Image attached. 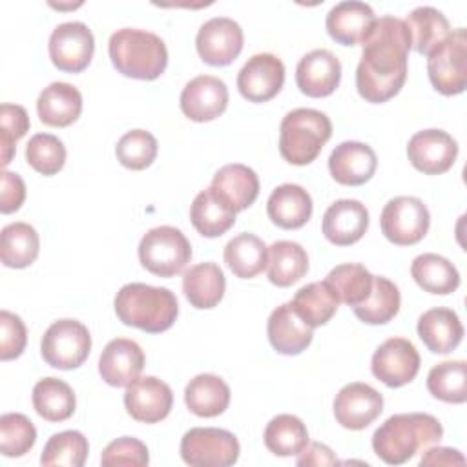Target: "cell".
I'll return each instance as SVG.
<instances>
[{
	"instance_id": "1",
	"label": "cell",
	"mask_w": 467,
	"mask_h": 467,
	"mask_svg": "<svg viewBox=\"0 0 467 467\" xmlns=\"http://www.w3.org/2000/svg\"><path fill=\"white\" fill-rule=\"evenodd\" d=\"M356 67V88L361 99L381 104L400 93L407 80L410 33L405 20L379 16L363 40Z\"/></svg>"
},
{
	"instance_id": "2",
	"label": "cell",
	"mask_w": 467,
	"mask_h": 467,
	"mask_svg": "<svg viewBox=\"0 0 467 467\" xmlns=\"http://www.w3.org/2000/svg\"><path fill=\"white\" fill-rule=\"evenodd\" d=\"M443 436L441 423L427 412L394 414L372 434V449L389 465H401L420 451L438 443Z\"/></svg>"
},
{
	"instance_id": "3",
	"label": "cell",
	"mask_w": 467,
	"mask_h": 467,
	"mask_svg": "<svg viewBox=\"0 0 467 467\" xmlns=\"http://www.w3.org/2000/svg\"><path fill=\"white\" fill-rule=\"evenodd\" d=\"M117 317L148 334L168 330L179 314V303L171 290L146 283L124 285L113 301Z\"/></svg>"
},
{
	"instance_id": "4",
	"label": "cell",
	"mask_w": 467,
	"mask_h": 467,
	"mask_svg": "<svg viewBox=\"0 0 467 467\" xmlns=\"http://www.w3.org/2000/svg\"><path fill=\"white\" fill-rule=\"evenodd\" d=\"M108 53L113 67L130 78L155 80L168 66V49L164 40L144 29H117L109 36Z\"/></svg>"
},
{
	"instance_id": "5",
	"label": "cell",
	"mask_w": 467,
	"mask_h": 467,
	"mask_svg": "<svg viewBox=\"0 0 467 467\" xmlns=\"http://www.w3.org/2000/svg\"><path fill=\"white\" fill-rule=\"evenodd\" d=\"M330 137L332 122L323 111L296 108L281 120L279 153L286 162L305 166L316 161Z\"/></svg>"
},
{
	"instance_id": "6",
	"label": "cell",
	"mask_w": 467,
	"mask_h": 467,
	"mask_svg": "<svg viewBox=\"0 0 467 467\" xmlns=\"http://www.w3.org/2000/svg\"><path fill=\"white\" fill-rule=\"evenodd\" d=\"M192 259V244L175 226H155L139 243L140 265L159 277H173Z\"/></svg>"
},
{
	"instance_id": "7",
	"label": "cell",
	"mask_w": 467,
	"mask_h": 467,
	"mask_svg": "<svg viewBox=\"0 0 467 467\" xmlns=\"http://www.w3.org/2000/svg\"><path fill=\"white\" fill-rule=\"evenodd\" d=\"M427 73L432 88L445 97L465 91L467 33L463 27L451 31V35L429 55Z\"/></svg>"
},
{
	"instance_id": "8",
	"label": "cell",
	"mask_w": 467,
	"mask_h": 467,
	"mask_svg": "<svg viewBox=\"0 0 467 467\" xmlns=\"http://www.w3.org/2000/svg\"><path fill=\"white\" fill-rule=\"evenodd\" d=\"M91 350V336L77 319H58L47 327L40 341V354L47 365L60 370L80 367Z\"/></svg>"
},
{
	"instance_id": "9",
	"label": "cell",
	"mask_w": 467,
	"mask_h": 467,
	"mask_svg": "<svg viewBox=\"0 0 467 467\" xmlns=\"http://www.w3.org/2000/svg\"><path fill=\"white\" fill-rule=\"evenodd\" d=\"M239 441L226 431L217 427H193L181 440V458L188 465L228 467L239 460Z\"/></svg>"
},
{
	"instance_id": "10",
	"label": "cell",
	"mask_w": 467,
	"mask_h": 467,
	"mask_svg": "<svg viewBox=\"0 0 467 467\" xmlns=\"http://www.w3.org/2000/svg\"><path fill=\"white\" fill-rule=\"evenodd\" d=\"M379 224L383 235L390 243L398 246H410L420 243L429 232L431 213L421 199L400 195L383 206Z\"/></svg>"
},
{
	"instance_id": "11",
	"label": "cell",
	"mask_w": 467,
	"mask_h": 467,
	"mask_svg": "<svg viewBox=\"0 0 467 467\" xmlns=\"http://www.w3.org/2000/svg\"><path fill=\"white\" fill-rule=\"evenodd\" d=\"M47 49L55 67L66 73H80L93 58L95 38L84 22H64L53 29Z\"/></svg>"
},
{
	"instance_id": "12",
	"label": "cell",
	"mask_w": 467,
	"mask_h": 467,
	"mask_svg": "<svg viewBox=\"0 0 467 467\" xmlns=\"http://www.w3.org/2000/svg\"><path fill=\"white\" fill-rule=\"evenodd\" d=\"M420 354L412 341L405 337H389L372 354V374L390 389L410 383L420 370Z\"/></svg>"
},
{
	"instance_id": "13",
	"label": "cell",
	"mask_w": 467,
	"mask_h": 467,
	"mask_svg": "<svg viewBox=\"0 0 467 467\" xmlns=\"http://www.w3.org/2000/svg\"><path fill=\"white\" fill-rule=\"evenodd\" d=\"M244 35L241 26L228 16L206 20L195 36V47L202 62L210 66H228L243 51Z\"/></svg>"
},
{
	"instance_id": "14",
	"label": "cell",
	"mask_w": 467,
	"mask_h": 467,
	"mask_svg": "<svg viewBox=\"0 0 467 467\" xmlns=\"http://www.w3.org/2000/svg\"><path fill=\"white\" fill-rule=\"evenodd\" d=\"M407 157L425 175L449 171L458 157V142L443 130H421L409 139Z\"/></svg>"
},
{
	"instance_id": "15",
	"label": "cell",
	"mask_w": 467,
	"mask_h": 467,
	"mask_svg": "<svg viewBox=\"0 0 467 467\" xmlns=\"http://www.w3.org/2000/svg\"><path fill=\"white\" fill-rule=\"evenodd\" d=\"M285 84V64L272 53L250 57L237 75V89L248 102H268Z\"/></svg>"
},
{
	"instance_id": "16",
	"label": "cell",
	"mask_w": 467,
	"mask_h": 467,
	"mask_svg": "<svg viewBox=\"0 0 467 467\" xmlns=\"http://www.w3.org/2000/svg\"><path fill=\"white\" fill-rule=\"evenodd\" d=\"M383 412V396L368 383L354 381L336 394L334 416L336 421L350 431L368 427Z\"/></svg>"
},
{
	"instance_id": "17",
	"label": "cell",
	"mask_w": 467,
	"mask_h": 467,
	"mask_svg": "<svg viewBox=\"0 0 467 467\" xmlns=\"http://www.w3.org/2000/svg\"><path fill=\"white\" fill-rule=\"evenodd\" d=\"M173 405V392L168 383L155 376L137 378L126 387L124 407L128 414L142 423L164 420Z\"/></svg>"
},
{
	"instance_id": "18",
	"label": "cell",
	"mask_w": 467,
	"mask_h": 467,
	"mask_svg": "<svg viewBox=\"0 0 467 467\" xmlns=\"http://www.w3.org/2000/svg\"><path fill=\"white\" fill-rule=\"evenodd\" d=\"M228 88L213 75H199L181 91V109L193 122H210L224 113Z\"/></svg>"
},
{
	"instance_id": "19",
	"label": "cell",
	"mask_w": 467,
	"mask_h": 467,
	"mask_svg": "<svg viewBox=\"0 0 467 467\" xmlns=\"http://www.w3.org/2000/svg\"><path fill=\"white\" fill-rule=\"evenodd\" d=\"M341 80V62L328 49H312L301 57L296 67L299 91L312 99L328 97Z\"/></svg>"
},
{
	"instance_id": "20",
	"label": "cell",
	"mask_w": 467,
	"mask_h": 467,
	"mask_svg": "<svg viewBox=\"0 0 467 467\" xmlns=\"http://www.w3.org/2000/svg\"><path fill=\"white\" fill-rule=\"evenodd\" d=\"M144 352L140 345L128 337L111 339L99 359V374L111 387H128L144 368Z\"/></svg>"
},
{
	"instance_id": "21",
	"label": "cell",
	"mask_w": 467,
	"mask_h": 467,
	"mask_svg": "<svg viewBox=\"0 0 467 467\" xmlns=\"http://www.w3.org/2000/svg\"><path fill=\"white\" fill-rule=\"evenodd\" d=\"M378 168L374 150L358 140H345L337 144L328 157V170L336 182L343 186H359L372 179Z\"/></svg>"
},
{
	"instance_id": "22",
	"label": "cell",
	"mask_w": 467,
	"mask_h": 467,
	"mask_svg": "<svg viewBox=\"0 0 467 467\" xmlns=\"http://www.w3.org/2000/svg\"><path fill=\"white\" fill-rule=\"evenodd\" d=\"M368 228V210L356 199H339L332 202L323 215V235L336 246L358 243Z\"/></svg>"
},
{
	"instance_id": "23",
	"label": "cell",
	"mask_w": 467,
	"mask_h": 467,
	"mask_svg": "<svg viewBox=\"0 0 467 467\" xmlns=\"http://www.w3.org/2000/svg\"><path fill=\"white\" fill-rule=\"evenodd\" d=\"M374 22L376 15L368 4L348 0L336 4L328 11L325 27L330 38H334L337 44L358 46L363 44Z\"/></svg>"
},
{
	"instance_id": "24",
	"label": "cell",
	"mask_w": 467,
	"mask_h": 467,
	"mask_svg": "<svg viewBox=\"0 0 467 467\" xmlns=\"http://www.w3.org/2000/svg\"><path fill=\"white\" fill-rule=\"evenodd\" d=\"M314 328L308 327L290 306V303H283L272 310L266 334L268 341L275 352L283 356H297L301 354L314 337Z\"/></svg>"
},
{
	"instance_id": "25",
	"label": "cell",
	"mask_w": 467,
	"mask_h": 467,
	"mask_svg": "<svg viewBox=\"0 0 467 467\" xmlns=\"http://www.w3.org/2000/svg\"><path fill=\"white\" fill-rule=\"evenodd\" d=\"M418 336L431 352L449 354L462 343L463 325L452 308L434 306L420 316Z\"/></svg>"
},
{
	"instance_id": "26",
	"label": "cell",
	"mask_w": 467,
	"mask_h": 467,
	"mask_svg": "<svg viewBox=\"0 0 467 467\" xmlns=\"http://www.w3.org/2000/svg\"><path fill=\"white\" fill-rule=\"evenodd\" d=\"M212 190L237 213L255 202L259 195V177L244 164H226L215 171Z\"/></svg>"
},
{
	"instance_id": "27",
	"label": "cell",
	"mask_w": 467,
	"mask_h": 467,
	"mask_svg": "<svg viewBox=\"0 0 467 467\" xmlns=\"http://www.w3.org/2000/svg\"><path fill=\"white\" fill-rule=\"evenodd\" d=\"M266 213L274 224L296 230L308 223L312 215V197L299 184H279L266 201Z\"/></svg>"
},
{
	"instance_id": "28",
	"label": "cell",
	"mask_w": 467,
	"mask_h": 467,
	"mask_svg": "<svg viewBox=\"0 0 467 467\" xmlns=\"http://www.w3.org/2000/svg\"><path fill=\"white\" fill-rule=\"evenodd\" d=\"M82 111L80 91L67 82H51L36 99V113L40 122L51 128H66L73 124Z\"/></svg>"
},
{
	"instance_id": "29",
	"label": "cell",
	"mask_w": 467,
	"mask_h": 467,
	"mask_svg": "<svg viewBox=\"0 0 467 467\" xmlns=\"http://www.w3.org/2000/svg\"><path fill=\"white\" fill-rule=\"evenodd\" d=\"M224 290L226 279L215 263L193 265L182 275V292L193 308H213L223 299Z\"/></svg>"
},
{
	"instance_id": "30",
	"label": "cell",
	"mask_w": 467,
	"mask_h": 467,
	"mask_svg": "<svg viewBox=\"0 0 467 467\" xmlns=\"http://www.w3.org/2000/svg\"><path fill=\"white\" fill-rule=\"evenodd\" d=\"M184 403L199 418H215L230 405V387L215 374H197L184 389Z\"/></svg>"
},
{
	"instance_id": "31",
	"label": "cell",
	"mask_w": 467,
	"mask_h": 467,
	"mask_svg": "<svg viewBox=\"0 0 467 467\" xmlns=\"http://www.w3.org/2000/svg\"><path fill=\"white\" fill-rule=\"evenodd\" d=\"M190 221L204 237H219L235 223V212L210 188L199 192L190 206Z\"/></svg>"
},
{
	"instance_id": "32",
	"label": "cell",
	"mask_w": 467,
	"mask_h": 467,
	"mask_svg": "<svg viewBox=\"0 0 467 467\" xmlns=\"http://www.w3.org/2000/svg\"><path fill=\"white\" fill-rule=\"evenodd\" d=\"M224 263L239 279H252L266 268L268 246L250 232L237 234L224 246Z\"/></svg>"
},
{
	"instance_id": "33",
	"label": "cell",
	"mask_w": 467,
	"mask_h": 467,
	"mask_svg": "<svg viewBox=\"0 0 467 467\" xmlns=\"http://www.w3.org/2000/svg\"><path fill=\"white\" fill-rule=\"evenodd\" d=\"M405 24L410 33V46L427 57L451 35V24L445 15L431 5L412 9Z\"/></svg>"
},
{
	"instance_id": "34",
	"label": "cell",
	"mask_w": 467,
	"mask_h": 467,
	"mask_svg": "<svg viewBox=\"0 0 467 467\" xmlns=\"http://www.w3.org/2000/svg\"><path fill=\"white\" fill-rule=\"evenodd\" d=\"M410 275L420 288L436 296L452 294L460 286V274L456 266L447 257L432 252L414 257Z\"/></svg>"
},
{
	"instance_id": "35",
	"label": "cell",
	"mask_w": 467,
	"mask_h": 467,
	"mask_svg": "<svg viewBox=\"0 0 467 467\" xmlns=\"http://www.w3.org/2000/svg\"><path fill=\"white\" fill-rule=\"evenodd\" d=\"M33 407L40 418L51 423L64 421L73 416L77 398L73 389L58 378H42L33 387Z\"/></svg>"
},
{
	"instance_id": "36",
	"label": "cell",
	"mask_w": 467,
	"mask_h": 467,
	"mask_svg": "<svg viewBox=\"0 0 467 467\" xmlns=\"http://www.w3.org/2000/svg\"><path fill=\"white\" fill-rule=\"evenodd\" d=\"M308 272L306 250L294 241H275L268 246L266 274L275 286H290Z\"/></svg>"
},
{
	"instance_id": "37",
	"label": "cell",
	"mask_w": 467,
	"mask_h": 467,
	"mask_svg": "<svg viewBox=\"0 0 467 467\" xmlns=\"http://www.w3.org/2000/svg\"><path fill=\"white\" fill-rule=\"evenodd\" d=\"M337 297L325 281L301 286L290 301L292 310L312 328L327 325L337 310Z\"/></svg>"
},
{
	"instance_id": "38",
	"label": "cell",
	"mask_w": 467,
	"mask_h": 467,
	"mask_svg": "<svg viewBox=\"0 0 467 467\" xmlns=\"http://www.w3.org/2000/svg\"><path fill=\"white\" fill-rule=\"evenodd\" d=\"M40 239L27 223H11L0 234V259L7 268H26L38 257Z\"/></svg>"
},
{
	"instance_id": "39",
	"label": "cell",
	"mask_w": 467,
	"mask_h": 467,
	"mask_svg": "<svg viewBox=\"0 0 467 467\" xmlns=\"http://www.w3.org/2000/svg\"><path fill=\"white\" fill-rule=\"evenodd\" d=\"M325 283L332 288L339 303L354 308L370 296L374 275L359 263H343L327 274Z\"/></svg>"
},
{
	"instance_id": "40",
	"label": "cell",
	"mask_w": 467,
	"mask_h": 467,
	"mask_svg": "<svg viewBox=\"0 0 467 467\" xmlns=\"http://www.w3.org/2000/svg\"><path fill=\"white\" fill-rule=\"evenodd\" d=\"M263 440L275 456H297L308 445V431L297 416L277 414L266 423Z\"/></svg>"
},
{
	"instance_id": "41",
	"label": "cell",
	"mask_w": 467,
	"mask_h": 467,
	"mask_svg": "<svg viewBox=\"0 0 467 467\" xmlns=\"http://www.w3.org/2000/svg\"><path fill=\"white\" fill-rule=\"evenodd\" d=\"M400 305L401 296L398 286L383 275H374L370 296L352 310L367 325H385L400 312Z\"/></svg>"
},
{
	"instance_id": "42",
	"label": "cell",
	"mask_w": 467,
	"mask_h": 467,
	"mask_svg": "<svg viewBox=\"0 0 467 467\" xmlns=\"http://www.w3.org/2000/svg\"><path fill=\"white\" fill-rule=\"evenodd\" d=\"M429 392L445 403L467 401V363L463 359L434 365L427 374Z\"/></svg>"
},
{
	"instance_id": "43",
	"label": "cell",
	"mask_w": 467,
	"mask_h": 467,
	"mask_svg": "<svg viewBox=\"0 0 467 467\" xmlns=\"http://www.w3.org/2000/svg\"><path fill=\"white\" fill-rule=\"evenodd\" d=\"M88 452L89 445L80 431H62L47 440L40 456V463L46 467H82L86 463Z\"/></svg>"
},
{
	"instance_id": "44",
	"label": "cell",
	"mask_w": 467,
	"mask_h": 467,
	"mask_svg": "<svg viewBox=\"0 0 467 467\" xmlns=\"http://www.w3.org/2000/svg\"><path fill=\"white\" fill-rule=\"evenodd\" d=\"M36 441L33 421L20 412H5L0 416V452L7 458L27 454Z\"/></svg>"
},
{
	"instance_id": "45",
	"label": "cell",
	"mask_w": 467,
	"mask_h": 467,
	"mask_svg": "<svg viewBox=\"0 0 467 467\" xmlns=\"http://www.w3.org/2000/svg\"><path fill=\"white\" fill-rule=\"evenodd\" d=\"M26 161L35 171L46 177L55 175L64 168L66 146L51 133H36L26 146Z\"/></svg>"
},
{
	"instance_id": "46",
	"label": "cell",
	"mask_w": 467,
	"mask_h": 467,
	"mask_svg": "<svg viewBox=\"0 0 467 467\" xmlns=\"http://www.w3.org/2000/svg\"><path fill=\"white\" fill-rule=\"evenodd\" d=\"M157 151H159L157 139L146 130L126 131L115 146L119 162L128 170L148 168L155 161Z\"/></svg>"
},
{
	"instance_id": "47",
	"label": "cell",
	"mask_w": 467,
	"mask_h": 467,
	"mask_svg": "<svg viewBox=\"0 0 467 467\" xmlns=\"http://www.w3.org/2000/svg\"><path fill=\"white\" fill-rule=\"evenodd\" d=\"M0 153H2V166L5 168L13 155L15 144L27 133L29 130V117L27 111L20 104H7L0 106Z\"/></svg>"
},
{
	"instance_id": "48",
	"label": "cell",
	"mask_w": 467,
	"mask_h": 467,
	"mask_svg": "<svg viewBox=\"0 0 467 467\" xmlns=\"http://www.w3.org/2000/svg\"><path fill=\"white\" fill-rule=\"evenodd\" d=\"M148 462H150L148 447L133 436H122L113 440L104 447L100 456V463L104 467H119V465L142 467V465H148Z\"/></svg>"
},
{
	"instance_id": "49",
	"label": "cell",
	"mask_w": 467,
	"mask_h": 467,
	"mask_svg": "<svg viewBox=\"0 0 467 467\" xmlns=\"http://www.w3.org/2000/svg\"><path fill=\"white\" fill-rule=\"evenodd\" d=\"M0 359L9 361L18 358L27 343V330L20 316L2 310L0 312Z\"/></svg>"
},
{
	"instance_id": "50",
	"label": "cell",
	"mask_w": 467,
	"mask_h": 467,
	"mask_svg": "<svg viewBox=\"0 0 467 467\" xmlns=\"http://www.w3.org/2000/svg\"><path fill=\"white\" fill-rule=\"evenodd\" d=\"M26 199V184L18 173L2 171V190H0V212L13 213L16 212Z\"/></svg>"
},
{
	"instance_id": "51",
	"label": "cell",
	"mask_w": 467,
	"mask_h": 467,
	"mask_svg": "<svg viewBox=\"0 0 467 467\" xmlns=\"http://www.w3.org/2000/svg\"><path fill=\"white\" fill-rule=\"evenodd\" d=\"M296 463L297 465H336L339 463V460L336 458L330 447L316 441L305 447V451L301 452Z\"/></svg>"
},
{
	"instance_id": "52",
	"label": "cell",
	"mask_w": 467,
	"mask_h": 467,
	"mask_svg": "<svg viewBox=\"0 0 467 467\" xmlns=\"http://www.w3.org/2000/svg\"><path fill=\"white\" fill-rule=\"evenodd\" d=\"M465 458L460 451L451 447H432L427 449L420 460V465H463Z\"/></svg>"
}]
</instances>
